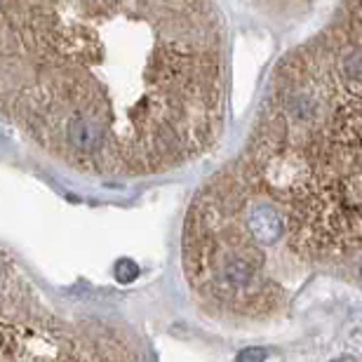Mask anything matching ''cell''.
Listing matches in <instances>:
<instances>
[{
  "instance_id": "6da1fadb",
  "label": "cell",
  "mask_w": 362,
  "mask_h": 362,
  "mask_svg": "<svg viewBox=\"0 0 362 362\" xmlns=\"http://www.w3.org/2000/svg\"><path fill=\"white\" fill-rule=\"evenodd\" d=\"M360 132L362 17L344 0L282 57L245 146L188 205L181 266L202 313L266 325L320 280L360 285Z\"/></svg>"
},
{
  "instance_id": "7a4b0ae2",
  "label": "cell",
  "mask_w": 362,
  "mask_h": 362,
  "mask_svg": "<svg viewBox=\"0 0 362 362\" xmlns=\"http://www.w3.org/2000/svg\"><path fill=\"white\" fill-rule=\"evenodd\" d=\"M228 83L214 0H0V122L78 175L195 163L223 132Z\"/></svg>"
},
{
  "instance_id": "3957f363",
  "label": "cell",
  "mask_w": 362,
  "mask_h": 362,
  "mask_svg": "<svg viewBox=\"0 0 362 362\" xmlns=\"http://www.w3.org/2000/svg\"><path fill=\"white\" fill-rule=\"evenodd\" d=\"M139 339L113 322L71 313L45 299L0 250V360H134Z\"/></svg>"
}]
</instances>
